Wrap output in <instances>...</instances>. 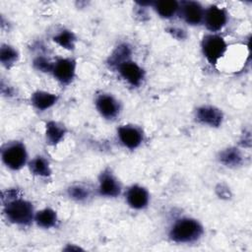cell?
Segmentation results:
<instances>
[{"label": "cell", "instance_id": "obj_18", "mask_svg": "<svg viewBox=\"0 0 252 252\" xmlns=\"http://www.w3.org/2000/svg\"><path fill=\"white\" fill-rule=\"evenodd\" d=\"M58 221L57 213L51 208H44L40 211L35 212L34 222L41 228H52Z\"/></svg>", "mask_w": 252, "mask_h": 252}, {"label": "cell", "instance_id": "obj_3", "mask_svg": "<svg viewBox=\"0 0 252 252\" xmlns=\"http://www.w3.org/2000/svg\"><path fill=\"white\" fill-rule=\"evenodd\" d=\"M3 163L12 170H20L28 164V152L25 144L21 141H10L1 149Z\"/></svg>", "mask_w": 252, "mask_h": 252}, {"label": "cell", "instance_id": "obj_24", "mask_svg": "<svg viewBox=\"0 0 252 252\" xmlns=\"http://www.w3.org/2000/svg\"><path fill=\"white\" fill-rule=\"evenodd\" d=\"M32 65L37 71L42 73H51L53 70L54 62L43 55H38L32 60Z\"/></svg>", "mask_w": 252, "mask_h": 252}, {"label": "cell", "instance_id": "obj_7", "mask_svg": "<svg viewBox=\"0 0 252 252\" xmlns=\"http://www.w3.org/2000/svg\"><path fill=\"white\" fill-rule=\"evenodd\" d=\"M227 23V13L225 9L217 5H211L205 9L203 24L212 33L220 32Z\"/></svg>", "mask_w": 252, "mask_h": 252}, {"label": "cell", "instance_id": "obj_22", "mask_svg": "<svg viewBox=\"0 0 252 252\" xmlns=\"http://www.w3.org/2000/svg\"><path fill=\"white\" fill-rule=\"evenodd\" d=\"M19 59L18 50L9 44H2L0 48V61L7 69L11 68Z\"/></svg>", "mask_w": 252, "mask_h": 252}, {"label": "cell", "instance_id": "obj_12", "mask_svg": "<svg viewBox=\"0 0 252 252\" xmlns=\"http://www.w3.org/2000/svg\"><path fill=\"white\" fill-rule=\"evenodd\" d=\"M125 199L127 204L132 209L142 210L149 205L150 194L145 187L138 184H133L126 190Z\"/></svg>", "mask_w": 252, "mask_h": 252}, {"label": "cell", "instance_id": "obj_9", "mask_svg": "<svg viewBox=\"0 0 252 252\" xmlns=\"http://www.w3.org/2000/svg\"><path fill=\"white\" fill-rule=\"evenodd\" d=\"M205 8L197 1H182L179 5L178 14L183 21L190 26L203 24Z\"/></svg>", "mask_w": 252, "mask_h": 252}, {"label": "cell", "instance_id": "obj_13", "mask_svg": "<svg viewBox=\"0 0 252 252\" xmlns=\"http://www.w3.org/2000/svg\"><path fill=\"white\" fill-rule=\"evenodd\" d=\"M196 118L202 124L210 127H219L222 122L223 114L216 106L203 105L196 110Z\"/></svg>", "mask_w": 252, "mask_h": 252}, {"label": "cell", "instance_id": "obj_25", "mask_svg": "<svg viewBox=\"0 0 252 252\" xmlns=\"http://www.w3.org/2000/svg\"><path fill=\"white\" fill-rule=\"evenodd\" d=\"M167 32H169L173 37L177 39H183L186 37V32L182 29L179 28H169L167 29Z\"/></svg>", "mask_w": 252, "mask_h": 252}, {"label": "cell", "instance_id": "obj_19", "mask_svg": "<svg viewBox=\"0 0 252 252\" xmlns=\"http://www.w3.org/2000/svg\"><path fill=\"white\" fill-rule=\"evenodd\" d=\"M132 54V50L129 44L121 43L115 47L112 53L109 55L107 59V64L109 67L116 69L120 64L130 59Z\"/></svg>", "mask_w": 252, "mask_h": 252}, {"label": "cell", "instance_id": "obj_8", "mask_svg": "<svg viewBox=\"0 0 252 252\" xmlns=\"http://www.w3.org/2000/svg\"><path fill=\"white\" fill-rule=\"evenodd\" d=\"M95 107L98 113L107 120L115 119L121 111L119 100L110 94H98L95 98Z\"/></svg>", "mask_w": 252, "mask_h": 252}, {"label": "cell", "instance_id": "obj_14", "mask_svg": "<svg viewBox=\"0 0 252 252\" xmlns=\"http://www.w3.org/2000/svg\"><path fill=\"white\" fill-rule=\"evenodd\" d=\"M58 94L45 92V91H36L32 93L31 96V102L33 107L39 111H44L51 106H53L58 101Z\"/></svg>", "mask_w": 252, "mask_h": 252}, {"label": "cell", "instance_id": "obj_15", "mask_svg": "<svg viewBox=\"0 0 252 252\" xmlns=\"http://www.w3.org/2000/svg\"><path fill=\"white\" fill-rule=\"evenodd\" d=\"M67 133L66 127L57 121H47L45 124V139L46 143L51 146H56L65 137Z\"/></svg>", "mask_w": 252, "mask_h": 252}, {"label": "cell", "instance_id": "obj_2", "mask_svg": "<svg viewBox=\"0 0 252 252\" xmlns=\"http://www.w3.org/2000/svg\"><path fill=\"white\" fill-rule=\"evenodd\" d=\"M203 232V226L197 220L181 218L174 221L168 235L176 243H191L198 240Z\"/></svg>", "mask_w": 252, "mask_h": 252}, {"label": "cell", "instance_id": "obj_23", "mask_svg": "<svg viewBox=\"0 0 252 252\" xmlns=\"http://www.w3.org/2000/svg\"><path fill=\"white\" fill-rule=\"evenodd\" d=\"M68 196L76 202H85L91 197V191L87 186L76 184L67 189Z\"/></svg>", "mask_w": 252, "mask_h": 252}, {"label": "cell", "instance_id": "obj_21", "mask_svg": "<svg viewBox=\"0 0 252 252\" xmlns=\"http://www.w3.org/2000/svg\"><path fill=\"white\" fill-rule=\"evenodd\" d=\"M52 40L64 49L73 50L76 46L77 36L72 31L62 29L52 36Z\"/></svg>", "mask_w": 252, "mask_h": 252}, {"label": "cell", "instance_id": "obj_5", "mask_svg": "<svg viewBox=\"0 0 252 252\" xmlns=\"http://www.w3.org/2000/svg\"><path fill=\"white\" fill-rule=\"evenodd\" d=\"M121 184L112 170L108 167L103 169L98 176V194L106 198H115L121 194Z\"/></svg>", "mask_w": 252, "mask_h": 252}, {"label": "cell", "instance_id": "obj_1", "mask_svg": "<svg viewBox=\"0 0 252 252\" xmlns=\"http://www.w3.org/2000/svg\"><path fill=\"white\" fill-rule=\"evenodd\" d=\"M3 212L7 220L14 224L26 226L34 221L35 212L32 204L21 197L5 202Z\"/></svg>", "mask_w": 252, "mask_h": 252}, {"label": "cell", "instance_id": "obj_20", "mask_svg": "<svg viewBox=\"0 0 252 252\" xmlns=\"http://www.w3.org/2000/svg\"><path fill=\"white\" fill-rule=\"evenodd\" d=\"M242 155L237 148L230 147L221 151L219 155V160L225 166L235 167L242 163Z\"/></svg>", "mask_w": 252, "mask_h": 252}, {"label": "cell", "instance_id": "obj_17", "mask_svg": "<svg viewBox=\"0 0 252 252\" xmlns=\"http://www.w3.org/2000/svg\"><path fill=\"white\" fill-rule=\"evenodd\" d=\"M28 167L32 174L39 177H49L52 174L49 161L42 156H36L29 160Z\"/></svg>", "mask_w": 252, "mask_h": 252}, {"label": "cell", "instance_id": "obj_6", "mask_svg": "<svg viewBox=\"0 0 252 252\" xmlns=\"http://www.w3.org/2000/svg\"><path fill=\"white\" fill-rule=\"evenodd\" d=\"M77 62L70 57H59L54 61L52 75L62 85L70 84L76 75Z\"/></svg>", "mask_w": 252, "mask_h": 252}, {"label": "cell", "instance_id": "obj_16", "mask_svg": "<svg viewBox=\"0 0 252 252\" xmlns=\"http://www.w3.org/2000/svg\"><path fill=\"white\" fill-rule=\"evenodd\" d=\"M180 2L175 0H159L152 4L153 9L162 19H170L179 12Z\"/></svg>", "mask_w": 252, "mask_h": 252}, {"label": "cell", "instance_id": "obj_10", "mask_svg": "<svg viewBox=\"0 0 252 252\" xmlns=\"http://www.w3.org/2000/svg\"><path fill=\"white\" fill-rule=\"evenodd\" d=\"M117 136L121 144L130 150L137 149L144 139L143 130L140 127L131 124L120 126L117 129Z\"/></svg>", "mask_w": 252, "mask_h": 252}, {"label": "cell", "instance_id": "obj_4", "mask_svg": "<svg viewBox=\"0 0 252 252\" xmlns=\"http://www.w3.org/2000/svg\"><path fill=\"white\" fill-rule=\"evenodd\" d=\"M202 52L212 66H216L219 60L224 55L227 44L222 36L218 33H207L201 41Z\"/></svg>", "mask_w": 252, "mask_h": 252}, {"label": "cell", "instance_id": "obj_11", "mask_svg": "<svg viewBox=\"0 0 252 252\" xmlns=\"http://www.w3.org/2000/svg\"><path fill=\"white\" fill-rule=\"evenodd\" d=\"M116 70L119 75L132 87H139L145 79L144 69L131 59L120 64Z\"/></svg>", "mask_w": 252, "mask_h": 252}]
</instances>
